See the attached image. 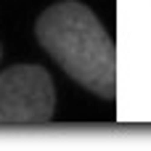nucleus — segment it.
Returning a JSON list of instances; mask_svg holds the SVG:
<instances>
[{"mask_svg":"<svg viewBox=\"0 0 151 151\" xmlns=\"http://www.w3.org/2000/svg\"><path fill=\"white\" fill-rule=\"evenodd\" d=\"M40 48L85 90L117 98V48L98 16L77 0L48 5L35 21Z\"/></svg>","mask_w":151,"mask_h":151,"instance_id":"f257e3e1","label":"nucleus"},{"mask_svg":"<svg viewBox=\"0 0 151 151\" xmlns=\"http://www.w3.org/2000/svg\"><path fill=\"white\" fill-rule=\"evenodd\" d=\"M56 114V85L45 66L16 64L0 72V127L45 125Z\"/></svg>","mask_w":151,"mask_h":151,"instance_id":"f03ea898","label":"nucleus"},{"mask_svg":"<svg viewBox=\"0 0 151 151\" xmlns=\"http://www.w3.org/2000/svg\"><path fill=\"white\" fill-rule=\"evenodd\" d=\"M0 56H3V48H0Z\"/></svg>","mask_w":151,"mask_h":151,"instance_id":"7ed1b4c3","label":"nucleus"}]
</instances>
